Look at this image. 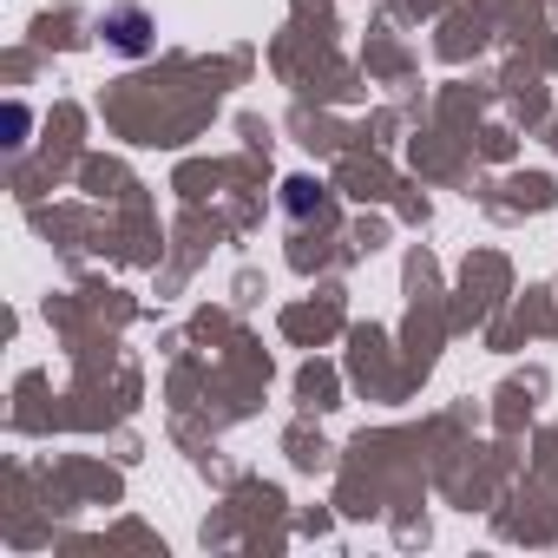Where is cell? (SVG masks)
I'll return each instance as SVG.
<instances>
[{"label":"cell","instance_id":"cell-1","mask_svg":"<svg viewBox=\"0 0 558 558\" xmlns=\"http://www.w3.org/2000/svg\"><path fill=\"white\" fill-rule=\"evenodd\" d=\"M99 34H106L119 53H132V60H138V53L151 47V14H145V8H112V14L99 21Z\"/></svg>","mask_w":558,"mask_h":558}]
</instances>
